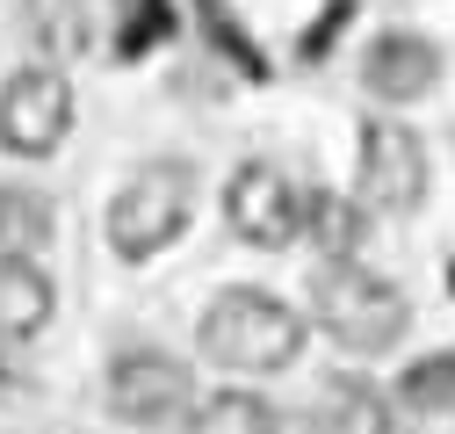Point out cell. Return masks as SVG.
<instances>
[{"label":"cell","mask_w":455,"mask_h":434,"mask_svg":"<svg viewBox=\"0 0 455 434\" xmlns=\"http://www.w3.org/2000/svg\"><path fill=\"white\" fill-rule=\"evenodd\" d=\"M196 341L217 369H246V376H267V369H290L304 355V318L267 297V290H224L203 326H196Z\"/></svg>","instance_id":"1"},{"label":"cell","mask_w":455,"mask_h":434,"mask_svg":"<svg viewBox=\"0 0 455 434\" xmlns=\"http://www.w3.org/2000/svg\"><path fill=\"white\" fill-rule=\"evenodd\" d=\"M311 304H318V326H325L339 348H355V355L397 348V341H405V326H412L405 290L383 283L376 268H362V261H325L318 283H311Z\"/></svg>","instance_id":"2"},{"label":"cell","mask_w":455,"mask_h":434,"mask_svg":"<svg viewBox=\"0 0 455 434\" xmlns=\"http://www.w3.org/2000/svg\"><path fill=\"white\" fill-rule=\"evenodd\" d=\"M188 210H196V189H188V167H145L124 181V196L108 203V246L124 261H152L166 253L181 232H188Z\"/></svg>","instance_id":"3"},{"label":"cell","mask_w":455,"mask_h":434,"mask_svg":"<svg viewBox=\"0 0 455 434\" xmlns=\"http://www.w3.org/2000/svg\"><path fill=\"white\" fill-rule=\"evenodd\" d=\"M73 131V80L59 66H29L0 87V145L15 159H44L59 152Z\"/></svg>","instance_id":"4"},{"label":"cell","mask_w":455,"mask_h":434,"mask_svg":"<svg viewBox=\"0 0 455 434\" xmlns=\"http://www.w3.org/2000/svg\"><path fill=\"white\" fill-rule=\"evenodd\" d=\"M304 210H311V196L282 174V167H267V159H246V167L232 174V189H224V217H232V232L246 239V246H290V239H304Z\"/></svg>","instance_id":"5"},{"label":"cell","mask_w":455,"mask_h":434,"mask_svg":"<svg viewBox=\"0 0 455 434\" xmlns=\"http://www.w3.org/2000/svg\"><path fill=\"white\" fill-rule=\"evenodd\" d=\"M427 196V145L412 124H362V203L405 217Z\"/></svg>","instance_id":"6"},{"label":"cell","mask_w":455,"mask_h":434,"mask_svg":"<svg viewBox=\"0 0 455 434\" xmlns=\"http://www.w3.org/2000/svg\"><path fill=\"white\" fill-rule=\"evenodd\" d=\"M196 391V376L174 362V355H124L116 369H108V413L131 420V427H159L174 420Z\"/></svg>","instance_id":"7"},{"label":"cell","mask_w":455,"mask_h":434,"mask_svg":"<svg viewBox=\"0 0 455 434\" xmlns=\"http://www.w3.org/2000/svg\"><path fill=\"white\" fill-rule=\"evenodd\" d=\"M362 80H369V94L376 101H419V94H434V80H441V51L427 44V36H412V29H383L376 44H369V59H362Z\"/></svg>","instance_id":"8"},{"label":"cell","mask_w":455,"mask_h":434,"mask_svg":"<svg viewBox=\"0 0 455 434\" xmlns=\"http://www.w3.org/2000/svg\"><path fill=\"white\" fill-rule=\"evenodd\" d=\"M397 398H383L369 376H332L311 406V434H397Z\"/></svg>","instance_id":"9"},{"label":"cell","mask_w":455,"mask_h":434,"mask_svg":"<svg viewBox=\"0 0 455 434\" xmlns=\"http://www.w3.org/2000/svg\"><path fill=\"white\" fill-rule=\"evenodd\" d=\"M51 276L36 268V253H0V341H29L51 326Z\"/></svg>","instance_id":"10"},{"label":"cell","mask_w":455,"mask_h":434,"mask_svg":"<svg viewBox=\"0 0 455 434\" xmlns=\"http://www.w3.org/2000/svg\"><path fill=\"white\" fill-rule=\"evenodd\" d=\"M188 434H282V413L260 391H210L188 413Z\"/></svg>","instance_id":"11"},{"label":"cell","mask_w":455,"mask_h":434,"mask_svg":"<svg viewBox=\"0 0 455 434\" xmlns=\"http://www.w3.org/2000/svg\"><path fill=\"white\" fill-rule=\"evenodd\" d=\"M304 232L325 246V261H355L362 253V239H369V217H362V203H347V196H311V210H304Z\"/></svg>","instance_id":"12"},{"label":"cell","mask_w":455,"mask_h":434,"mask_svg":"<svg viewBox=\"0 0 455 434\" xmlns=\"http://www.w3.org/2000/svg\"><path fill=\"white\" fill-rule=\"evenodd\" d=\"M405 413H455V355H419L390 391Z\"/></svg>","instance_id":"13"},{"label":"cell","mask_w":455,"mask_h":434,"mask_svg":"<svg viewBox=\"0 0 455 434\" xmlns=\"http://www.w3.org/2000/svg\"><path fill=\"white\" fill-rule=\"evenodd\" d=\"M174 36V0H116V59H145Z\"/></svg>","instance_id":"14"},{"label":"cell","mask_w":455,"mask_h":434,"mask_svg":"<svg viewBox=\"0 0 455 434\" xmlns=\"http://www.w3.org/2000/svg\"><path fill=\"white\" fill-rule=\"evenodd\" d=\"M51 239V203L36 189H0V253H36Z\"/></svg>","instance_id":"15"},{"label":"cell","mask_w":455,"mask_h":434,"mask_svg":"<svg viewBox=\"0 0 455 434\" xmlns=\"http://www.w3.org/2000/svg\"><path fill=\"white\" fill-rule=\"evenodd\" d=\"M196 8H203V29H210V44H217V51H232L246 80H267V59L246 44V29H239L232 15H224V0H196Z\"/></svg>","instance_id":"16"},{"label":"cell","mask_w":455,"mask_h":434,"mask_svg":"<svg viewBox=\"0 0 455 434\" xmlns=\"http://www.w3.org/2000/svg\"><path fill=\"white\" fill-rule=\"evenodd\" d=\"M36 36H44V51H80V15H73V0H44L36 8Z\"/></svg>","instance_id":"17"},{"label":"cell","mask_w":455,"mask_h":434,"mask_svg":"<svg viewBox=\"0 0 455 434\" xmlns=\"http://www.w3.org/2000/svg\"><path fill=\"white\" fill-rule=\"evenodd\" d=\"M347 22H355V0H325V15H318V29L304 36V59H325V51H332V36L347 29Z\"/></svg>","instance_id":"18"},{"label":"cell","mask_w":455,"mask_h":434,"mask_svg":"<svg viewBox=\"0 0 455 434\" xmlns=\"http://www.w3.org/2000/svg\"><path fill=\"white\" fill-rule=\"evenodd\" d=\"M0 391H8V341H0Z\"/></svg>","instance_id":"19"},{"label":"cell","mask_w":455,"mask_h":434,"mask_svg":"<svg viewBox=\"0 0 455 434\" xmlns=\"http://www.w3.org/2000/svg\"><path fill=\"white\" fill-rule=\"evenodd\" d=\"M448 290H455V268H448Z\"/></svg>","instance_id":"20"}]
</instances>
